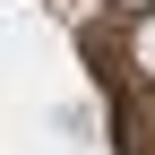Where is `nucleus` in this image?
<instances>
[{"mask_svg": "<svg viewBox=\"0 0 155 155\" xmlns=\"http://www.w3.org/2000/svg\"><path fill=\"white\" fill-rule=\"evenodd\" d=\"M138 61L155 69V17H147V26H138Z\"/></svg>", "mask_w": 155, "mask_h": 155, "instance_id": "f257e3e1", "label": "nucleus"}]
</instances>
